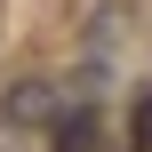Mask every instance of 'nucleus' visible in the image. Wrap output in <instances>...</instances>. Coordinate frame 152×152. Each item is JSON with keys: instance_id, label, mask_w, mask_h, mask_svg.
Segmentation results:
<instances>
[{"instance_id": "obj_1", "label": "nucleus", "mask_w": 152, "mask_h": 152, "mask_svg": "<svg viewBox=\"0 0 152 152\" xmlns=\"http://www.w3.org/2000/svg\"><path fill=\"white\" fill-rule=\"evenodd\" d=\"M48 152H96V112L88 104H64L48 120Z\"/></svg>"}, {"instance_id": "obj_2", "label": "nucleus", "mask_w": 152, "mask_h": 152, "mask_svg": "<svg viewBox=\"0 0 152 152\" xmlns=\"http://www.w3.org/2000/svg\"><path fill=\"white\" fill-rule=\"evenodd\" d=\"M8 120H56V88H48V80H24V88L8 96Z\"/></svg>"}, {"instance_id": "obj_3", "label": "nucleus", "mask_w": 152, "mask_h": 152, "mask_svg": "<svg viewBox=\"0 0 152 152\" xmlns=\"http://www.w3.org/2000/svg\"><path fill=\"white\" fill-rule=\"evenodd\" d=\"M128 152H152V88L128 96Z\"/></svg>"}]
</instances>
